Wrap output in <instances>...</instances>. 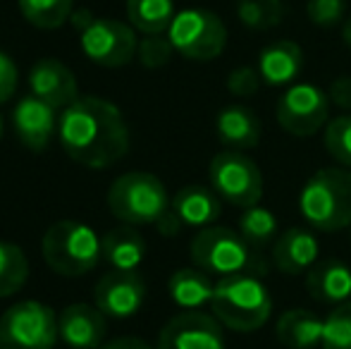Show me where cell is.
Returning a JSON list of instances; mask_svg holds the SVG:
<instances>
[{
    "label": "cell",
    "instance_id": "cell-21",
    "mask_svg": "<svg viewBox=\"0 0 351 349\" xmlns=\"http://www.w3.org/2000/svg\"><path fill=\"white\" fill-rule=\"evenodd\" d=\"M220 196L208 186L201 184H189L182 186L175 196H172L170 208L175 210V215L182 220V225L186 228H210L222 213Z\"/></svg>",
    "mask_w": 351,
    "mask_h": 349
},
{
    "label": "cell",
    "instance_id": "cell-3",
    "mask_svg": "<svg viewBox=\"0 0 351 349\" xmlns=\"http://www.w3.org/2000/svg\"><path fill=\"white\" fill-rule=\"evenodd\" d=\"M210 309L213 316L230 330L256 333L273 313V297L258 275H230L215 282Z\"/></svg>",
    "mask_w": 351,
    "mask_h": 349
},
{
    "label": "cell",
    "instance_id": "cell-1",
    "mask_svg": "<svg viewBox=\"0 0 351 349\" xmlns=\"http://www.w3.org/2000/svg\"><path fill=\"white\" fill-rule=\"evenodd\" d=\"M58 139L72 160L103 170L127 156L130 127L115 103L86 96L77 98L60 112Z\"/></svg>",
    "mask_w": 351,
    "mask_h": 349
},
{
    "label": "cell",
    "instance_id": "cell-25",
    "mask_svg": "<svg viewBox=\"0 0 351 349\" xmlns=\"http://www.w3.org/2000/svg\"><path fill=\"white\" fill-rule=\"evenodd\" d=\"M175 14L172 0H127V19L143 36L165 34Z\"/></svg>",
    "mask_w": 351,
    "mask_h": 349
},
{
    "label": "cell",
    "instance_id": "cell-23",
    "mask_svg": "<svg viewBox=\"0 0 351 349\" xmlns=\"http://www.w3.org/2000/svg\"><path fill=\"white\" fill-rule=\"evenodd\" d=\"M278 340L289 349H315L323 347L325 318L308 309H289L278 318Z\"/></svg>",
    "mask_w": 351,
    "mask_h": 349
},
{
    "label": "cell",
    "instance_id": "cell-12",
    "mask_svg": "<svg viewBox=\"0 0 351 349\" xmlns=\"http://www.w3.org/2000/svg\"><path fill=\"white\" fill-rule=\"evenodd\" d=\"M156 349H225L222 323L204 311H182L165 323Z\"/></svg>",
    "mask_w": 351,
    "mask_h": 349
},
{
    "label": "cell",
    "instance_id": "cell-32",
    "mask_svg": "<svg viewBox=\"0 0 351 349\" xmlns=\"http://www.w3.org/2000/svg\"><path fill=\"white\" fill-rule=\"evenodd\" d=\"M175 53H177L175 46H172V41L167 36H162V34H148V36H143L139 41L136 56H139V62L143 67L158 70V67H165Z\"/></svg>",
    "mask_w": 351,
    "mask_h": 349
},
{
    "label": "cell",
    "instance_id": "cell-14",
    "mask_svg": "<svg viewBox=\"0 0 351 349\" xmlns=\"http://www.w3.org/2000/svg\"><path fill=\"white\" fill-rule=\"evenodd\" d=\"M12 125L17 132L19 141L32 151H43L51 144L53 134L58 132L60 125V115L58 108L51 103L41 101L32 93V96L22 98L12 110Z\"/></svg>",
    "mask_w": 351,
    "mask_h": 349
},
{
    "label": "cell",
    "instance_id": "cell-31",
    "mask_svg": "<svg viewBox=\"0 0 351 349\" xmlns=\"http://www.w3.org/2000/svg\"><path fill=\"white\" fill-rule=\"evenodd\" d=\"M323 349H351V299L335 306L325 318Z\"/></svg>",
    "mask_w": 351,
    "mask_h": 349
},
{
    "label": "cell",
    "instance_id": "cell-6",
    "mask_svg": "<svg viewBox=\"0 0 351 349\" xmlns=\"http://www.w3.org/2000/svg\"><path fill=\"white\" fill-rule=\"evenodd\" d=\"M172 199L156 175L134 170L120 175L108 189V208L125 225H156L170 210Z\"/></svg>",
    "mask_w": 351,
    "mask_h": 349
},
{
    "label": "cell",
    "instance_id": "cell-40",
    "mask_svg": "<svg viewBox=\"0 0 351 349\" xmlns=\"http://www.w3.org/2000/svg\"><path fill=\"white\" fill-rule=\"evenodd\" d=\"M0 136H3V117H0Z\"/></svg>",
    "mask_w": 351,
    "mask_h": 349
},
{
    "label": "cell",
    "instance_id": "cell-33",
    "mask_svg": "<svg viewBox=\"0 0 351 349\" xmlns=\"http://www.w3.org/2000/svg\"><path fill=\"white\" fill-rule=\"evenodd\" d=\"M306 14L320 29L337 27L347 19V0H308Z\"/></svg>",
    "mask_w": 351,
    "mask_h": 349
},
{
    "label": "cell",
    "instance_id": "cell-30",
    "mask_svg": "<svg viewBox=\"0 0 351 349\" xmlns=\"http://www.w3.org/2000/svg\"><path fill=\"white\" fill-rule=\"evenodd\" d=\"M325 151L332 156L335 163L351 170V112L337 115L325 125L323 132Z\"/></svg>",
    "mask_w": 351,
    "mask_h": 349
},
{
    "label": "cell",
    "instance_id": "cell-11",
    "mask_svg": "<svg viewBox=\"0 0 351 349\" xmlns=\"http://www.w3.org/2000/svg\"><path fill=\"white\" fill-rule=\"evenodd\" d=\"M330 93L320 86L299 82L280 96L275 115L280 127L291 136H311L330 122Z\"/></svg>",
    "mask_w": 351,
    "mask_h": 349
},
{
    "label": "cell",
    "instance_id": "cell-34",
    "mask_svg": "<svg viewBox=\"0 0 351 349\" xmlns=\"http://www.w3.org/2000/svg\"><path fill=\"white\" fill-rule=\"evenodd\" d=\"M263 84L258 70H254L251 65H239L227 75V91L237 98H251Z\"/></svg>",
    "mask_w": 351,
    "mask_h": 349
},
{
    "label": "cell",
    "instance_id": "cell-38",
    "mask_svg": "<svg viewBox=\"0 0 351 349\" xmlns=\"http://www.w3.org/2000/svg\"><path fill=\"white\" fill-rule=\"evenodd\" d=\"M98 349H153L148 342H143L141 337H115V340L106 342Z\"/></svg>",
    "mask_w": 351,
    "mask_h": 349
},
{
    "label": "cell",
    "instance_id": "cell-28",
    "mask_svg": "<svg viewBox=\"0 0 351 349\" xmlns=\"http://www.w3.org/2000/svg\"><path fill=\"white\" fill-rule=\"evenodd\" d=\"M239 234L258 252L278 239V218L263 206H251L239 218Z\"/></svg>",
    "mask_w": 351,
    "mask_h": 349
},
{
    "label": "cell",
    "instance_id": "cell-37",
    "mask_svg": "<svg viewBox=\"0 0 351 349\" xmlns=\"http://www.w3.org/2000/svg\"><path fill=\"white\" fill-rule=\"evenodd\" d=\"M156 225H158V230H160V234H165V237H175V234L180 232L182 228H184V225H182V220L177 218L175 210H172V208L167 210V213L162 215V218L158 220Z\"/></svg>",
    "mask_w": 351,
    "mask_h": 349
},
{
    "label": "cell",
    "instance_id": "cell-8",
    "mask_svg": "<svg viewBox=\"0 0 351 349\" xmlns=\"http://www.w3.org/2000/svg\"><path fill=\"white\" fill-rule=\"evenodd\" d=\"M167 38L182 58L194 62H210L222 56L227 46V27L215 12L189 8L175 14Z\"/></svg>",
    "mask_w": 351,
    "mask_h": 349
},
{
    "label": "cell",
    "instance_id": "cell-4",
    "mask_svg": "<svg viewBox=\"0 0 351 349\" xmlns=\"http://www.w3.org/2000/svg\"><path fill=\"white\" fill-rule=\"evenodd\" d=\"M191 258L196 268L206 270L208 275L230 278V275H265L268 265L258 256L254 247L230 228H204L191 239Z\"/></svg>",
    "mask_w": 351,
    "mask_h": 349
},
{
    "label": "cell",
    "instance_id": "cell-5",
    "mask_svg": "<svg viewBox=\"0 0 351 349\" xmlns=\"http://www.w3.org/2000/svg\"><path fill=\"white\" fill-rule=\"evenodd\" d=\"M41 252L48 268L62 278H79L101 261V237L79 220H60L43 234Z\"/></svg>",
    "mask_w": 351,
    "mask_h": 349
},
{
    "label": "cell",
    "instance_id": "cell-2",
    "mask_svg": "<svg viewBox=\"0 0 351 349\" xmlns=\"http://www.w3.org/2000/svg\"><path fill=\"white\" fill-rule=\"evenodd\" d=\"M299 210L308 228L318 232L351 228V170L339 165L311 175L299 194Z\"/></svg>",
    "mask_w": 351,
    "mask_h": 349
},
{
    "label": "cell",
    "instance_id": "cell-36",
    "mask_svg": "<svg viewBox=\"0 0 351 349\" xmlns=\"http://www.w3.org/2000/svg\"><path fill=\"white\" fill-rule=\"evenodd\" d=\"M330 101L335 106L344 108V110H351V77H339V80L332 82L330 86Z\"/></svg>",
    "mask_w": 351,
    "mask_h": 349
},
{
    "label": "cell",
    "instance_id": "cell-27",
    "mask_svg": "<svg viewBox=\"0 0 351 349\" xmlns=\"http://www.w3.org/2000/svg\"><path fill=\"white\" fill-rule=\"evenodd\" d=\"M29 261L22 247L12 242H0V299L12 297L27 285Z\"/></svg>",
    "mask_w": 351,
    "mask_h": 349
},
{
    "label": "cell",
    "instance_id": "cell-15",
    "mask_svg": "<svg viewBox=\"0 0 351 349\" xmlns=\"http://www.w3.org/2000/svg\"><path fill=\"white\" fill-rule=\"evenodd\" d=\"M106 318L96 304H70L58 316V335L72 349H98L108 333Z\"/></svg>",
    "mask_w": 351,
    "mask_h": 349
},
{
    "label": "cell",
    "instance_id": "cell-7",
    "mask_svg": "<svg viewBox=\"0 0 351 349\" xmlns=\"http://www.w3.org/2000/svg\"><path fill=\"white\" fill-rule=\"evenodd\" d=\"M72 22L79 29L84 56L91 62L115 70L134 60L139 51V38L132 24H125L120 19L93 17L88 10H74Z\"/></svg>",
    "mask_w": 351,
    "mask_h": 349
},
{
    "label": "cell",
    "instance_id": "cell-18",
    "mask_svg": "<svg viewBox=\"0 0 351 349\" xmlns=\"http://www.w3.org/2000/svg\"><path fill=\"white\" fill-rule=\"evenodd\" d=\"M261 120L246 106H227L215 117V134L230 151H249L261 144Z\"/></svg>",
    "mask_w": 351,
    "mask_h": 349
},
{
    "label": "cell",
    "instance_id": "cell-20",
    "mask_svg": "<svg viewBox=\"0 0 351 349\" xmlns=\"http://www.w3.org/2000/svg\"><path fill=\"white\" fill-rule=\"evenodd\" d=\"M306 289L315 302L339 306L351 299V268L337 258L315 263L306 273Z\"/></svg>",
    "mask_w": 351,
    "mask_h": 349
},
{
    "label": "cell",
    "instance_id": "cell-13",
    "mask_svg": "<svg viewBox=\"0 0 351 349\" xmlns=\"http://www.w3.org/2000/svg\"><path fill=\"white\" fill-rule=\"evenodd\" d=\"M146 302V282L139 273L130 270H110L96 285L93 304L108 318H130L139 313Z\"/></svg>",
    "mask_w": 351,
    "mask_h": 349
},
{
    "label": "cell",
    "instance_id": "cell-16",
    "mask_svg": "<svg viewBox=\"0 0 351 349\" xmlns=\"http://www.w3.org/2000/svg\"><path fill=\"white\" fill-rule=\"evenodd\" d=\"M29 88L36 98L51 103L58 110H65L79 98L77 77L65 62L56 58H43L29 72Z\"/></svg>",
    "mask_w": 351,
    "mask_h": 349
},
{
    "label": "cell",
    "instance_id": "cell-39",
    "mask_svg": "<svg viewBox=\"0 0 351 349\" xmlns=\"http://www.w3.org/2000/svg\"><path fill=\"white\" fill-rule=\"evenodd\" d=\"M342 38H344V43L351 48V14H349V19H344V24H342Z\"/></svg>",
    "mask_w": 351,
    "mask_h": 349
},
{
    "label": "cell",
    "instance_id": "cell-22",
    "mask_svg": "<svg viewBox=\"0 0 351 349\" xmlns=\"http://www.w3.org/2000/svg\"><path fill=\"white\" fill-rule=\"evenodd\" d=\"M101 258L110 265V270H130L139 273L146 258V239L134 225L108 230L101 237Z\"/></svg>",
    "mask_w": 351,
    "mask_h": 349
},
{
    "label": "cell",
    "instance_id": "cell-26",
    "mask_svg": "<svg viewBox=\"0 0 351 349\" xmlns=\"http://www.w3.org/2000/svg\"><path fill=\"white\" fill-rule=\"evenodd\" d=\"M19 12L36 29H60L74 12V0H17Z\"/></svg>",
    "mask_w": 351,
    "mask_h": 349
},
{
    "label": "cell",
    "instance_id": "cell-19",
    "mask_svg": "<svg viewBox=\"0 0 351 349\" xmlns=\"http://www.w3.org/2000/svg\"><path fill=\"white\" fill-rule=\"evenodd\" d=\"M256 70H258L263 84L268 86L291 84L304 70V51L299 43L289 41V38H280L261 51Z\"/></svg>",
    "mask_w": 351,
    "mask_h": 349
},
{
    "label": "cell",
    "instance_id": "cell-29",
    "mask_svg": "<svg viewBox=\"0 0 351 349\" xmlns=\"http://www.w3.org/2000/svg\"><path fill=\"white\" fill-rule=\"evenodd\" d=\"M237 19L251 32H268L285 17L282 0H237Z\"/></svg>",
    "mask_w": 351,
    "mask_h": 349
},
{
    "label": "cell",
    "instance_id": "cell-17",
    "mask_svg": "<svg viewBox=\"0 0 351 349\" xmlns=\"http://www.w3.org/2000/svg\"><path fill=\"white\" fill-rule=\"evenodd\" d=\"M318 261V239L306 228H289L273 244V263L285 275L308 273Z\"/></svg>",
    "mask_w": 351,
    "mask_h": 349
},
{
    "label": "cell",
    "instance_id": "cell-24",
    "mask_svg": "<svg viewBox=\"0 0 351 349\" xmlns=\"http://www.w3.org/2000/svg\"><path fill=\"white\" fill-rule=\"evenodd\" d=\"M167 292L170 299L184 311H199L206 304L213 302L215 285L210 275L201 268H180L167 280Z\"/></svg>",
    "mask_w": 351,
    "mask_h": 349
},
{
    "label": "cell",
    "instance_id": "cell-9",
    "mask_svg": "<svg viewBox=\"0 0 351 349\" xmlns=\"http://www.w3.org/2000/svg\"><path fill=\"white\" fill-rule=\"evenodd\" d=\"M210 189L237 208H251L263 199V175L254 158L241 151H222L208 165Z\"/></svg>",
    "mask_w": 351,
    "mask_h": 349
},
{
    "label": "cell",
    "instance_id": "cell-35",
    "mask_svg": "<svg viewBox=\"0 0 351 349\" xmlns=\"http://www.w3.org/2000/svg\"><path fill=\"white\" fill-rule=\"evenodd\" d=\"M19 84V70L8 53L0 51V103H8Z\"/></svg>",
    "mask_w": 351,
    "mask_h": 349
},
{
    "label": "cell",
    "instance_id": "cell-10",
    "mask_svg": "<svg viewBox=\"0 0 351 349\" xmlns=\"http://www.w3.org/2000/svg\"><path fill=\"white\" fill-rule=\"evenodd\" d=\"M58 316L43 302H17L0 316V349H53Z\"/></svg>",
    "mask_w": 351,
    "mask_h": 349
}]
</instances>
